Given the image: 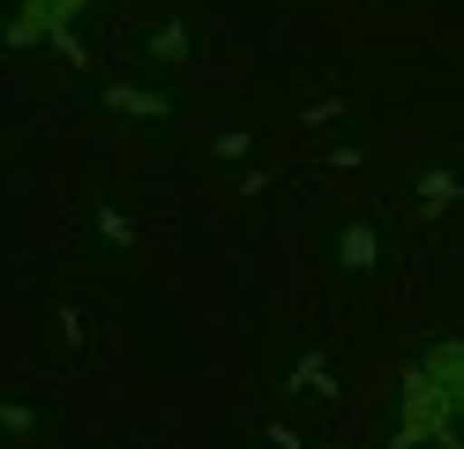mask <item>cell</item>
<instances>
[{"mask_svg": "<svg viewBox=\"0 0 464 449\" xmlns=\"http://www.w3.org/2000/svg\"><path fill=\"white\" fill-rule=\"evenodd\" d=\"M450 427H464L450 382L434 375V367H412V375H404V419H397V434L404 442H442Z\"/></svg>", "mask_w": 464, "mask_h": 449, "instance_id": "cell-1", "label": "cell"}, {"mask_svg": "<svg viewBox=\"0 0 464 449\" xmlns=\"http://www.w3.org/2000/svg\"><path fill=\"white\" fill-rule=\"evenodd\" d=\"M82 0H23V15H15V45H31L45 38V30H61V15H75Z\"/></svg>", "mask_w": 464, "mask_h": 449, "instance_id": "cell-2", "label": "cell"}]
</instances>
